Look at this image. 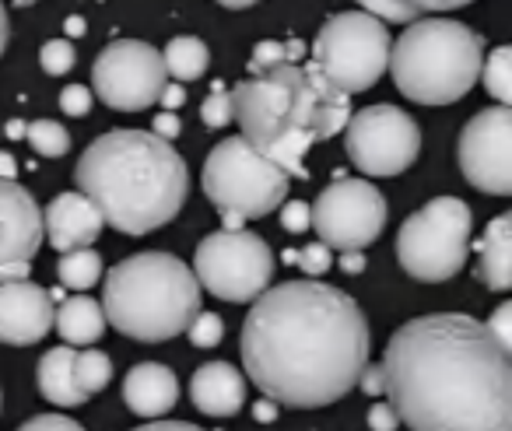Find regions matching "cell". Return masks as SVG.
<instances>
[{
  "label": "cell",
  "instance_id": "cell-1",
  "mask_svg": "<svg viewBox=\"0 0 512 431\" xmlns=\"http://www.w3.org/2000/svg\"><path fill=\"white\" fill-rule=\"evenodd\" d=\"M242 368L278 407H330L369 365V323L334 284L288 281L256 298L242 323Z\"/></svg>",
  "mask_w": 512,
  "mask_h": 431
},
{
  "label": "cell",
  "instance_id": "cell-2",
  "mask_svg": "<svg viewBox=\"0 0 512 431\" xmlns=\"http://www.w3.org/2000/svg\"><path fill=\"white\" fill-rule=\"evenodd\" d=\"M379 372L411 431H512V354L481 319H411L390 337Z\"/></svg>",
  "mask_w": 512,
  "mask_h": 431
},
{
  "label": "cell",
  "instance_id": "cell-3",
  "mask_svg": "<svg viewBox=\"0 0 512 431\" xmlns=\"http://www.w3.org/2000/svg\"><path fill=\"white\" fill-rule=\"evenodd\" d=\"M78 193L123 235L165 228L186 204L190 172L179 151L151 130H109L78 158Z\"/></svg>",
  "mask_w": 512,
  "mask_h": 431
},
{
  "label": "cell",
  "instance_id": "cell-4",
  "mask_svg": "<svg viewBox=\"0 0 512 431\" xmlns=\"http://www.w3.org/2000/svg\"><path fill=\"white\" fill-rule=\"evenodd\" d=\"M232 120L267 162L288 179H306V151L337 137L351 120V95L334 88L316 64H281L235 85Z\"/></svg>",
  "mask_w": 512,
  "mask_h": 431
},
{
  "label": "cell",
  "instance_id": "cell-5",
  "mask_svg": "<svg viewBox=\"0 0 512 431\" xmlns=\"http://www.w3.org/2000/svg\"><path fill=\"white\" fill-rule=\"evenodd\" d=\"M102 316L137 344H165L186 333L200 312V284L172 253L120 260L102 284Z\"/></svg>",
  "mask_w": 512,
  "mask_h": 431
},
{
  "label": "cell",
  "instance_id": "cell-6",
  "mask_svg": "<svg viewBox=\"0 0 512 431\" xmlns=\"http://www.w3.org/2000/svg\"><path fill=\"white\" fill-rule=\"evenodd\" d=\"M484 39L453 18H418L390 46L397 92L418 106H453L481 78Z\"/></svg>",
  "mask_w": 512,
  "mask_h": 431
},
{
  "label": "cell",
  "instance_id": "cell-7",
  "mask_svg": "<svg viewBox=\"0 0 512 431\" xmlns=\"http://www.w3.org/2000/svg\"><path fill=\"white\" fill-rule=\"evenodd\" d=\"M204 193L218 207L225 232H239L246 221L267 218L288 200V176L267 162L246 137H225L204 162Z\"/></svg>",
  "mask_w": 512,
  "mask_h": 431
},
{
  "label": "cell",
  "instance_id": "cell-8",
  "mask_svg": "<svg viewBox=\"0 0 512 431\" xmlns=\"http://www.w3.org/2000/svg\"><path fill=\"white\" fill-rule=\"evenodd\" d=\"M474 214L460 197H435L400 225L397 260L414 281L439 284L463 270Z\"/></svg>",
  "mask_w": 512,
  "mask_h": 431
},
{
  "label": "cell",
  "instance_id": "cell-9",
  "mask_svg": "<svg viewBox=\"0 0 512 431\" xmlns=\"http://www.w3.org/2000/svg\"><path fill=\"white\" fill-rule=\"evenodd\" d=\"M390 46L393 39L379 18L365 15V11H344L316 32L313 64L344 95L369 92L386 74Z\"/></svg>",
  "mask_w": 512,
  "mask_h": 431
},
{
  "label": "cell",
  "instance_id": "cell-10",
  "mask_svg": "<svg viewBox=\"0 0 512 431\" xmlns=\"http://www.w3.org/2000/svg\"><path fill=\"white\" fill-rule=\"evenodd\" d=\"M193 277L200 291H211L221 302H256L271 288L274 253L256 232H214L200 239L193 253Z\"/></svg>",
  "mask_w": 512,
  "mask_h": 431
},
{
  "label": "cell",
  "instance_id": "cell-11",
  "mask_svg": "<svg viewBox=\"0 0 512 431\" xmlns=\"http://www.w3.org/2000/svg\"><path fill=\"white\" fill-rule=\"evenodd\" d=\"M309 228L320 232V242L334 253H348L365 246L383 235L386 228V197L369 183V179H337L320 197L309 204Z\"/></svg>",
  "mask_w": 512,
  "mask_h": 431
},
{
  "label": "cell",
  "instance_id": "cell-12",
  "mask_svg": "<svg viewBox=\"0 0 512 431\" xmlns=\"http://www.w3.org/2000/svg\"><path fill=\"white\" fill-rule=\"evenodd\" d=\"M344 148L358 172L379 176H400L414 165L421 151V130L404 109L397 106H369L362 113H351Z\"/></svg>",
  "mask_w": 512,
  "mask_h": 431
},
{
  "label": "cell",
  "instance_id": "cell-13",
  "mask_svg": "<svg viewBox=\"0 0 512 431\" xmlns=\"http://www.w3.org/2000/svg\"><path fill=\"white\" fill-rule=\"evenodd\" d=\"M95 95L116 113H141L151 109L169 85L162 53L141 39H116L99 53L92 67Z\"/></svg>",
  "mask_w": 512,
  "mask_h": 431
},
{
  "label": "cell",
  "instance_id": "cell-14",
  "mask_svg": "<svg viewBox=\"0 0 512 431\" xmlns=\"http://www.w3.org/2000/svg\"><path fill=\"white\" fill-rule=\"evenodd\" d=\"M512 113L509 106H488L467 120L456 141V158L467 183L491 197L512 193V162H509Z\"/></svg>",
  "mask_w": 512,
  "mask_h": 431
},
{
  "label": "cell",
  "instance_id": "cell-15",
  "mask_svg": "<svg viewBox=\"0 0 512 431\" xmlns=\"http://www.w3.org/2000/svg\"><path fill=\"white\" fill-rule=\"evenodd\" d=\"M43 246V211L15 179H0V284L29 281L32 256Z\"/></svg>",
  "mask_w": 512,
  "mask_h": 431
},
{
  "label": "cell",
  "instance_id": "cell-16",
  "mask_svg": "<svg viewBox=\"0 0 512 431\" xmlns=\"http://www.w3.org/2000/svg\"><path fill=\"white\" fill-rule=\"evenodd\" d=\"M53 295L32 281L0 284V344L29 347L50 333Z\"/></svg>",
  "mask_w": 512,
  "mask_h": 431
},
{
  "label": "cell",
  "instance_id": "cell-17",
  "mask_svg": "<svg viewBox=\"0 0 512 431\" xmlns=\"http://www.w3.org/2000/svg\"><path fill=\"white\" fill-rule=\"evenodd\" d=\"M102 214L95 211V204L85 193H57L43 211V239H50V246L60 256L74 253V249H92L95 239L102 235Z\"/></svg>",
  "mask_w": 512,
  "mask_h": 431
},
{
  "label": "cell",
  "instance_id": "cell-18",
  "mask_svg": "<svg viewBox=\"0 0 512 431\" xmlns=\"http://www.w3.org/2000/svg\"><path fill=\"white\" fill-rule=\"evenodd\" d=\"M179 400V379L169 365L158 361H141L123 379V403L137 417H162L176 407Z\"/></svg>",
  "mask_w": 512,
  "mask_h": 431
},
{
  "label": "cell",
  "instance_id": "cell-19",
  "mask_svg": "<svg viewBox=\"0 0 512 431\" xmlns=\"http://www.w3.org/2000/svg\"><path fill=\"white\" fill-rule=\"evenodd\" d=\"M190 396L197 403L200 414L207 417H232L235 410L246 403V379L239 368L228 361H207L193 372Z\"/></svg>",
  "mask_w": 512,
  "mask_h": 431
},
{
  "label": "cell",
  "instance_id": "cell-20",
  "mask_svg": "<svg viewBox=\"0 0 512 431\" xmlns=\"http://www.w3.org/2000/svg\"><path fill=\"white\" fill-rule=\"evenodd\" d=\"M509 214H498L495 221L488 225V232L481 235L477 242V256H481V281L488 284L491 291H509L512 288V249H509Z\"/></svg>",
  "mask_w": 512,
  "mask_h": 431
},
{
  "label": "cell",
  "instance_id": "cell-21",
  "mask_svg": "<svg viewBox=\"0 0 512 431\" xmlns=\"http://www.w3.org/2000/svg\"><path fill=\"white\" fill-rule=\"evenodd\" d=\"M53 323H57L67 347H95V340H102V330H106L102 305L88 295L67 298V302L53 312Z\"/></svg>",
  "mask_w": 512,
  "mask_h": 431
},
{
  "label": "cell",
  "instance_id": "cell-22",
  "mask_svg": "<svg viewBox=\"0 0 512 431\" xmlns=\"http://www.w3.org/2000/svg\"><path fill=\"white\" fill-rule=\"evenodd\" d=\"M39 393L57 407H81L85 396L74 386V347H50L39 361Z\"/></svg>",
  "mask_w": 512,
  "mask_h": 431
},
{
  "label": "cell",
  "instance_id": "cell-23",
  "mask_svg": "<svg viewBox=\"0 0 512 431\" xmlns=\"http://www.w3.org/2000/svg\"><path fill=\"white\" fill-rule=\"evenodd\" d=\"M165 74H172L176 81H197L200 74L211 64V50H207L204 39L197 36H176L162 53Z\"/></svg>",
  "mask_w": 512,
  "mask_h": 431
},
{
  "label": "cell",
  "instance_id": "cell-24",
  "mask_svg": "<svg viewBox=\"0 0 512 431\" xmlns=\"http://www.w3.org/2000/svg\"><path fill=\"white\" fill-rule=\"evenodd\" d=\"M109 379H113V361H109L106 351H99V347H81V351H74V386H78V393L85 396V400L102 393V389L109 386Z\"/></svg>",
  "mask_w": 512,
  "mask_h": 431
},
{
  "label": "cell",
  "instance_id": "cell-25",
  "mask_svg": "<svg viewBox=\"0 0 512 431\" xmlns=\"http://www.w3.org/2000/svg\"><path fill=\"white\" fill-rule=\"evenodd\" d=\"M57 277L64 288H74V291L95 288L102 277V256L95 253V249H74V253H64L57 260Z\"/></svg>",
  "mask_w": 512,
  "mask_h": 431
},
{
  "label": "cell",
  "instance_id": "cell-26",
  "mask_svg": "<svg viewBox=\"0 0 512 431\" xmlns=\"http://www.w3.org/2000/svg\"><path fill=\"white\" fill-rule=\"evenodd\" d=\"M25 141H29L32 151L43 158H60V155H67V148H71V134H67L57 120L25 123Z\"/></svg>",
  "mask_w": 512,
  "mask_h": 431
},
{
  "label": "cell",
  "instance_id": "cell-27",
  "mask_svg": "<svg viewBox=\"0 0 512 431\" xmlns=\"http://www.w3.org/2000/svg\"><path fill=\"white\" fill-rule=\"evenodd\" d=\"M302 57H306V43H299V39H292V43H256L253 57H249V71L264 74L281 64H299Z\"/></svg>",
  "mask_w": 512,
  "mask_h": 431
},
{
  "label": "cell",
  "instance_id": "cell-28",
  "mask_svg": "<svg viewBox=\"0 0 512 431\" xmlns=\"http://www.w3.org/2000/svg\"><path fill=\"white\" fill-rule=\"evenodd\" d=\"M509 46H498L488 60L481 64V81L488 88V95H495L498 106H509L512 99V78H509Z\"/></svg>",
  "mask_w": 512,
  "mask_h": 431
},
{
  "label": "cell",
  "instance_id": "cell-29",
  "mask_svg": "<svg viewBox=\"0 0 512 431\" xmlns=\"http://www.w3.org/2000/svg\"><path fill=\"white\" fill-rule=\"evenodd\" d=\"M200 120H204V127H211V130L232 123V95H228V88L221 85V81H214V92L207 95L204 106H200Z\"/></svg>",
  "mask_w": 512,
  "mask_h": 431
},
{
  "label": "cell",
  "instance_id": "cell-30",
  "mask_svg": "<svg viewBox=\"0 0 512 431\" xmlns=\"http://www.w3.org/2000/svg\"><path fill=\"white\" fill-rule=\"evenodd\" d=\"M74 60H78V53H74V46L67 43V39H50V43L39 50V64H43V71L53 74V78L71 71Z\"/></svg>",
  "mask_w": 512,
  "mask_h": 431
},
{
  "label": "cell",
  "instance_id": "cell-31",
  "mask_svg": "<svg viewBox=\"0 0 512 431\" xmlns=\"http://www.w3.org/2000/svg\"><path fill=\"white\" fill-rule=\"evenodd\" d=\"M186 333H190L193 347H218L221 337H225V323H221L214 312H197L193 323L186 326Z\"/></svg>",
  "mask_w": 512,
  "mask_h": 431
},
{
  "label": "cell",
  "instance_id": "cell-32",
  "mask_svg": "<svg viewBox=\"0 0 512 431\" xmlns=\"http://www.w3.org/2000/svg\"><path fill=\"white\" fill-rule=\"evenodd\" d=\"M295 263H299L309 274V281H313V277L327 274V270L334 267V256H330V249L323 246V242H309L306 249H295Z\"/></svg>",
  "mask_w": 512,
  "mask_h": 431
},
{
  "label": "cell",
  "instance_id": "cell-33",
  "mask_svg": "<svg viewBox=\"0 0 512 431\" xmlns=\"http://www.w3.org/2000/svg\"><path fill=\"white\" fill-rule=\"evenodd\" d=\"M309 221H313V214H309L306 200H285V204H281V228H285V232H292V235L309 232Z\"/></svg>",
  "mask_w": 512,
  "mask_h": 431
},
{
  "label": "cell",
  "instance_id": "cell-34",
  "mask_svg": "<svg viewBox=\"0 0 512 431\" xmlns=\"http://www.w3.org/2000/svg\"><path fill=\"white\" fill-rule=\"evenodd\" d=\"M60 109H64V116H88V109H92V88L67 85L60 92Z\"/></svg>",
  "mask_w": 512,
  "mask_h": 431
},
{
  "label": "cell",
  "instance_id": "cell-35",
  "mask_svg": "<svg viewBox=\"0 0 512 431\" xmlns=\"http://www.w3.org/2000/svg\"><path fill=\"white\" fill-rule=\"evenodd\" d=\"M400 8H407L411 15H435V11H456V8H467L474 0H393Z\"/></svg>",
  "mask_w": 512,
  "mask_h": 431
},
{
  "label": "cell",
  "instance_id": "cell-36",
  "mask_svg": "<svg viewBox=\"0 0 512 431\" xmlns=\"http://www.w3.org/2000/svg\"><path fill=\"white\" fill-rule=\"evenodd\" d=\"M18 431H85V428L64 414H39V417H29Z\"/></svg>",
  "mask_w": 512,
  "mask_h": 431
},
{
  "label": "cell",
  "instance_id": "cell-37",
  "mask_svg": "<svg viewBox=\"0 0 512 431\" xmlns=\"http://www.w3.org/2000/svg\"><path fill=\"white\" fill-rule=\"evenodd\" d=\"M509 319H512V305H509V302H502V305L495 309V316H491L488 323H484V326L491 330V337H495L502 347H509V337H512V333H509Z\"/></svg>",
  "mask_w": 512,
  "mask_h": 431
},
{
  "label": "cell",
  "instance_id": "cell-38",
  "mask_svg": "<svg viewBox=\"0 0 512 431\" xmlns=\"http://www.w3.org/2000/svg\"><path fill=\"white\" fill-rule=\"evenodd\" d=\"M151 134L155 137H162V141H176L179 134H183V120H179L176 113H158L155 116V123H151Z\"/></svg>",
  "mask_w": 512,
  "mask_h": 431
},
{
  "label": "cell",
  "instance_id": "cell-39",
  "mask_svg": "<svg viewBox=\"0 0 512 431\" xmlns=\"http://www.w3.org/2000/svg\"><path fill=\"white\" fill-rule=\"evenodd\" d=\"M369 428L372 431H397L400 428V421H397V414H393L390 403H372V410H369Z\"/></svg>",
  "mask_w": 512,
  "mask_h": 431
},
{
  "label": "cell",
  "instance_id": "cell-40",
  "mask_svg": "<svg viewBox=\"0 0 512 431\" xmlns=\"http://www.w3.org/2000/svg\"><path fill=\"white\" fill-rule=\"evenodd\" d=\"M358 386H362L365 396H383V372H379V365H365Z\"/></svg>",
  "mask_w": 512,
  "mask_h": 431
},
{
  "label": "cell",
  "instance_id": "cell-41",
  "mask_svg": "<svg viewBox=\"0 0 512 431\" xmlns=\"http://www.w3.org/2000/svg\"><path fill=\"white\" fill-rule=\"evenodd\" d=\"M158 102L165 106V113H176V109H183V102H186V88L165 85V88H162V95H158Z\"/></svg>",
  "mask_w": 512,
  "mask_h": 431
},
{
  "label": "cell",
  "instance_id": "cell-42",
  "mask_svg": "<svg viewBox=\"0 0 512 431\" xmlns=\"http://www.w3.org/2000/svg\"><path fill=\"white\" fill-rule=\"evenodd\" d=\"M134 431H204L197 424H183V421H158V424H141Z\"/></svg>",
  "mask_w": 512,
  "mask_h": 431
},
{
  "label": "cell",
  "instance_id": "cell-43",
  "mask_svg": "<svg viewBox=\"0 0 512 431\" xmlns=\"http://www.w3.org/2000/svg\"><path fill=\"white\" fill-rule=\"evenodd\" d=\"M341 270H344V274H362V270H365V256L358 253V249H348V253L341 256Z\"/></svg>",
  "mask_w": 512,
  "mask_h": 431
},
{
  "label": "cell",
  "instance_id": "cell-44",
  "mask_svg": "<svg viewBox=\"0 0 512 431\" xmlns=\"http://www.w3.org/2000/svg\"><path fill=\"white\" fill-rule=\"evenodd\" d=\"M253 414H256V421H274V417H278V403L260 400V403L253 407Z\"/></svg>",
  "mask_w": 512,
  "mask_h": 431
},
{
  "label": "cell",
  "instance_id": "cell-45",
  "mask_svg": "<svg viewBox=\"0 0 512 431\" xmlns=\"http://www.w3.org/2000/svg\"><path fill=\"white\" fill-rule=\"evenodd\" d=\"M8 39H11V22H8V8L0 4V57L8 50Z\"/></svg>",
  "mask_w": 512,
  "mask_h": 431
},
{
  "label": "cell",
  "instance_id": "cell-46",
  "mask_svg": "<svg viewBox=\"0 0 512 431\" xmlns=\"http://www.w3.org/2000/svg\"><path fill=\"white\" fill-rule=\"evenodd\" d=\"M15 172H18L15 155H8V151H0V179H15Z\"/></svg>",
  "mask_w": 512,
  "mask_h": 431
},
{
  "label": "cell",
  "instance_id": "cell-47",
  "mask_svg": "<svg viewBox=\"0 0 512 431\" xmlns=\"http://www.w3.org/2000/svg\"><path fill=\"white\" fill-rule=\"evenodd\" d=\"M64 32H67V36H85V18L71 15V18L64 22Z\"/></svg>",
  "mask_w": 512,
  "mask_h": 431
},
{
  "label": "cell",
  "instance_id": "cell-48",
  "mask_svg": "<svg viewBox=\"0 0 512 431\" xmlns=\"http://www.w3.org/2000/svg\"><path fill=\"white\" fill-rule=\"evenodd\" d=\"M221 8H232V11H242V8H253L256 0H218Z\"/></svg>",
  "mask_w": 512,
  "mask_h": 431
},
{
  "label": "cell",
  "instance_id": "cell-49",
  "mask_svg": "<svg viewBox=\"0 0 512 431\" xmlns=\"http://www.w3.org/2000/svg\"><path fill=\"white\" fill-rule=\"evenodd\" d=\"M8 137H25V123H8Z\"/></svg>",
  "mask_w": 512,
  "mask_h": 431
},
{
  "label": "cell",
  "instance_id": "cell-50",
  "mask_svg": "<svg viewBox=\"0 0 512 431\" xmlns=\"http://www.w3.org/2000/svg\"><path fill=\"white\" fill-rule=\"evenodd\" d=\"M18 8H29V4H36V0H15Z\"/></svg>",
  "mask_w": 512,
  "mask_h": 431
},
{
  "label": "cell",
  "instance_id": "cell-51",
  "mask_svg": "<svg viewBox=\"0 0 512 431\" xmlns=\"http://www.w3.org/2000/svg\"><path fill=\"white\" fill-rule=\"evenodd\" d=\"M0 134H4V130H0Z\"/></svg>",
  "mask_w": 512,
  "mask_h": 431
}]
</instances>
